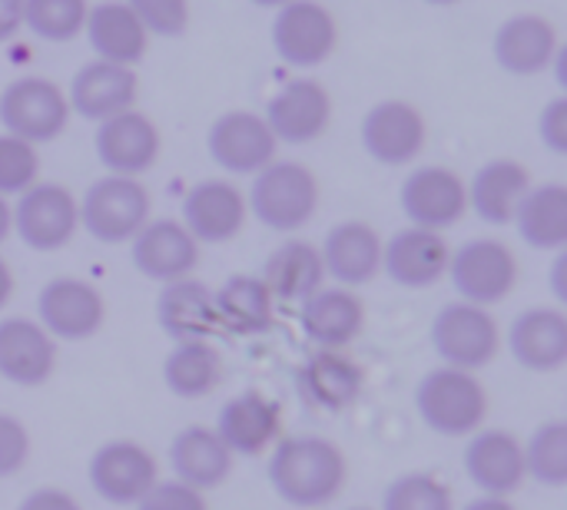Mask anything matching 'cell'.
Masks as SVG:
<instances>
[{"label":"cell","mask_w":567,"mask_h":510,"mask_svg":"<svg viewBox=\"0 0 567 510\" xmlns=\"http://www.w3.org/2000/svg\"><path fill=\"white\" fill-rule=\"evenodd\" d=\"M266 478L282 504L316 510L332 504L342 495L349 481V461L342 448L332 445L329 438L292 435L272 445Z\"/></svg>","instance_id":"6da1fadb"},{"label":"cell","mask_w":567,"mask_h":510,"mask_svg":"<svg viewBox=\"0 0 567 510\" xmlns=\"http://www.w3.org/2000/svg\"><path fill=\"white\" fill-rule=\"evenodd\" d=\"M488 408V392L475 372L435 365L415 385V412L422 425L442 438H472L485 428Z\"/></svg>","instance_id":"7a4b0ae2"},{"label":"cell","mask_w":567,"mask_h":510,"mask_svg":"<svg viewBox=\"0 0 567 510\" xmlns=\"http://www.w3.org/2000/svg\"><path fill=\"white\" fill-rule=\"evenodd\" d=\"M246 209L259 226L289 236L312 222L319 209V179L302 163L272 159L252 176Z\"/></svg>","instance_id":"3957f363"},{"label":"cell","mask_w":567,"mask_h":510,"mask_svg":"<svg viewBox=\"0 0 567 510\" xmlns=\"http://www.w3.org/2000/svg\"><path fill=\"white\" fill-rule=\"evenodd\" d=\"M432 352L442 365L462 368V372H482L488 368L502 352V329L492 309H478L468 302H449L435 312L429 325Z\"/></svg>","instance_id":"277c9868"},{"label":"cell","mask_w":567,"mask_h":510,"mask_svg":"<svg viewBox=\"0 0 567 510\" xmlns=\"http://www.w3.org/2000/svg\"><path fill=\"white\" fill-rule=\"evenodd\" d=\"M449 282L458 295V302L492 309L505 302L522 275L518 256L502 239H468L449 256Z\"/></svg>","instance_id":"5b68a950"},{"label":"cell","mask_w":567,"mask_h":510,"mask_svg":"<svg viewBox=\"0 0 567 510\" xmlns=\"http://www.w3.org/2000/svg\"><path fill=\"white\" fill-rule=\"evenodd\" d=\"M80 226L103 246L130 242L150 222V192L130 176H100L76 199Z\"/></svg>","instance_id":"8992f818"},{"label":"cell","mask_w":567,"mask_h":510,"mask_svg":"<svg viewBox=\"0 0 567 510\" xmlns=\"http://www.w3.org/2000/svg\"><path fill=\"white\" fill-rule=\"evenodd\" d=\"M70 123L66 93L47 76H17L0 90V126L3 133L40 146L53 143Z\"/></svg>","instance_id":"52a82bcc"},{"label":"cell","mask_w":567,"mask_h":510,"mask_svg":"<svg viewBox=\"0 0 567 510\" xmlns=\"http://www.w3.org/2000/svg\"><path fill=\"white\" fill-rule=\"evenodd\" d=\"M93 495L113 508H136V501L159 481L156 458L133 438L103 441L86 465Z\"/></svg>","instance_id":"ba28073f"},{"label":"cell","mask_w":567,"mask_h":510,"mask_svg":"<svg viewBox=\"0 0 567 510\" xmlns=\"http://www.w3.org/2000/svg\"><path fill=\"white\" fill-rule=\"evenodd\" d=\"M10 209L17 239L33 252H56L80 229L76 196L60 183H33Z\"/></svg>","instance_id":"9c48e42d"},{"label":"cell","mask_w":567,"mask_h":510,"mask_svg":"<svg viewBox=\"0 0 567 510\" xmlns=\"http://www.w3.org/2000/svg\"><path fill=\"white\" fill-rule=\"evenodd\" d=\"M37 322L53 342H86L106 322L100 289L76 275H56L37 292Z\"/></svg>","instance_id":"30bf717a"},{"label":"cell","mask_w":567,"mask_h":510,"mask_svg":"<svg viewBox=\"0 0 567 510\" xmlns=\"http://www.w3.org/2000/svg\"><path fill=\"white\" fill-rule=\"evenodd\" d=\"M269 40L282 63L296 70H312L332 56L339 27L329 7L316 0H289L276 10Z\"/></svg>","instance_id":"8fae6325"},{"label":"cell","mask_w":567,"mask_h":510,"mask_svg":"<svg viewBox=\"0 0 567 510\" xmlns=\"http://www.w3.org/2000/svg\"><path fill=\"white\" fill-rule=\"evenodd\" d=\"M399 206L415 229L445 232L468 212L465 179L449 166H419L399 186Z\"/></svg>","instance_id":"7c38bea8"},{"label":"cell","mask_w":567,"mask_h":510,"mask_svg":"<svg viewBox=\"0 0 567 510\" xmlns=\"http://www.w3.org/2000/svg\"><path fill=\"white\" fill-rule=\"evenodd\" d=\"M206 149L209 159L229 173V176H256L259 169H266L276 159V136L266 126V119L259 113L249 110H229L219 113L209 123L206 133Z\"/></svg>","instance_id":"4fadbf2b"},{"label":"cell","mask_w":567,"mask_h":510,"mask_svg":"<svg viewBox=\"0 0 567 510\" xmlns=\"http://www.w3.org/2000/svg\"><path fill=\"white\" fill-rule=\"evenodd\" d=\"M362 149L382 166H409L425 149V116L409 100H379L359 126Z\"/></svg>","instance_id":"5bb4252c"},{"label":"cell","mask_w":567,"mask_h":510,"mask_svg":"<svg viewBox=\"0 0 567 510\" xmlns=\"http://www.w3.org/2000/svg\"><path fill=\"white\" fill-rule=\"evenodd\" d=\"M159 146L163 143H159L156 123L140 110H126L120 116L96 123L93 149H96V159L106 169V176L140 179L159 159Z\"/></svg>","instance_id":"9a60e30c"},{"label":"cell","mask_w":567,"mask_h":510,"mask_svg":"<svg viewBox=\"0 0 567 510\" xmlns=\"http://www.w3.org/2000/svg\"><path fill=\"white\" fill-rule=\"evenodd\" d=\"M462 468L475 491L488 498H512L528 481L522 441L505 428H478L472 438H465Z\"/></svg>","instance_id":"2e32d148"},{"label":"cell","mask_w":567,"mask_h":510,"mask_svg":"<svg viewBox=\"0 0 567 510\" xmlns=\"http://www.w3.org/2000/svg\"><path fill=\"white\" fill-rule=\"evenodd\" d=\"M262 119L272 129L276 143L306 146V143H316L329 129V123H332V96L319 80L299 76V80H289L266 103Z\"/></svg>","instance_id":"e0dca14e"},{"label":"cell","mask_w":567,"mask_h":510,"mask_svg":"<svg viewBox=\"0 0 567 510\" xmlns=\"http://www.w3.org/2000/svg\"><path fill=\"white\" fill-rule=\"evenodd\" d=\"M179 212H183L179 222L199 246L233 242L249 219L246 196L229 179H203V183L189 186Z\"/></svg>","instance_id":"ac0fdd59"},{"label":"cell","mask_w":567,"mask_h":510,"mask_svg":"<svg viewBox=\"0 0 567 510\" xmlns=\"http://www.w3.org/2000/svg\"><path fill=\"white\" fill-rule=\"evenodd\" d=\"M130 262L150 282H176L196 272L199 242L186 232L179 219H150L130 239Z\"/></svg>","instance_id":"d6986e66"},{"label":"cell","mask_w":567,"mask_h":510,"mask_svg":"<svg viewBox=\"0 0 567 510\" xmlns=\"http://www.w3.org/2000/svg\"><path fill=\"white\" fill-rule=\"evenodd\" d=\"M319 256H322L326 279L352 292L382 275V236L375 232V226L362 219L336 222L326 232Z\"/></svg>","instance_id":"ffe728a7"},{"label":"cell","mask_w":567,"mask_h":510,"mask_svg":"<svg viewBox=\"0 0 567 510\" xmlns=\"http://www.w3.org/2000/svg\"><path fill=\"white\" fill-rule=\"evenodd\" d=\"M502 339L525 372L551 375L567 365V315L558 305H532L518 312Z\"/></svg>","instance_id":"44dd1931"},{"label":"cell","mask_w":567,"mask_h":510,"mask_svg":"<svg viewBox=\"0 0 567 510\" xmlns=\"http://www.w3.org/2000/svg\"><path fill=\"white\" fill-rule=\"evenodd\" d=\"M449 256H452V246L445 242L442 232L405 226L389 242H382V272L399 289L422 292L445 279Z\"/></svg>","instance_id":"7402d4cb"},{"label":"cell","mask_w":567,"mask_h":510,"mask_svg":"<svg viewBox=\"0 0 567 510\" xmlns=\"http://www.w3.org/2000/svg\"><path fill=\"white\" fill-rule=\"evenodd\" d=\"M56 372V342L37 319H0V378L13 388H40Z\"/></svg>","instance_id":"603a6c76"},{"label":"cell","mask_w":567,"mask_h":510,"mask_svg":"<svg viewBox=\"0 0 567 510\" xmlns=\"http://www.w3.org/2000/svg\"><path fill=\"white\" fill-rule=\"evenodd\" d=\"M213 431L233 458H256L262 451H272V445L282 438V412L269 395L243 392L223 405Z\"/></svg>","instance_id":"cb8c5ba5"},{"label":"cell","mask_w":567,"mask_h":510,"mask_svg":"<svg viewBox=\"0 0 567 510\" xmlns=\"http://www.w3.org/2000/svg\"><path fill=\"white\" fill-rule=\"evenodd\" d=\"M136 93H140L136 70L103 63V60H90L73 73L70 90H66V103H70V113L93 119V123H103L110 116L133 110Z\"/></svg>","instance_id":"d4e9b609"},{"label":"cell","mask_w":567,"mask_h":510,"mask_svg":"<svg viewBox=\"0 0 567 510\" xmlns=\"http://www.w3.org/2000/svg\"><path fill=\"white\" fill-rule=\"evenodd\" d=\"M362 385H365L362 368L346 352H332V348H316L296 372L299 398L326 415H339L352 408L362 395Z\"/></svg>","instance_id":"484cf974"},{"label":"cell","mask_w":567,"mask_h":510,"mask_svg":"<svg viewBox=\"0 0 567 510\" xmlns=\"http://www.w3.org/2000/svg\"><path fill=\"white\" fill-rule=\"evenodd\" d=\"M299 322L316 348L342 352L365 329V302L352 289L322 285L319 292L299 302Z\"/></svg>","instance_id":"4316f807"},{"label":"cell","mask_w":567,"mask_h":510,"mask_svg":"<svg viewBox=\"0 0 567 510\" xmlns=\"http://www.w3.org/2000/svg\"><path fill=\"white\" fill-rule=\"evenodd\" d=\"M156 325L173 342H213V335L219 332L213 289L196 275L159 285Z\"/></svg>","instance_id":"83f0119b"},{"label":"cell","mask_w":567,"mask_h":510,"mask_svg":"<svg viewBox=\"0 0 567 510\" xmlns=\"http://www.w3.org/2000/svg\"><path fill=\"white\" fill-rule=\"evenodd\" d=\"M492 53L495 63L512 76L545 73L558 53V30L542 13H515L495 30Z\"/></svg>","instance_id":"f1b7e54d"},{"label":"cell","mask_w":567,"mask_h":510,"mask_svg":"<svg viewBox=\"0 0 567 510\" xmlns=\"http://www.w3.org/2000/svg\"><path fill=\"white\" fill-rule=\"evenodd\" d=\"M83 33L90 40V50L96 53V60L130 66V70L146 56V46H150V33L143 30V23L123 0L93 3L86 10Z\"/></svg>","instance_id":"f546056e"},{"label":"cell","mask_w":567,"mask_h":510,"mask_svg":"<svg viewBox=\"0 0 567 510\" xmlns=\"http://www.w3.org/2000/svg\"><path fill=\"white\" fill-rule=\"evenodd\" d=\"M532 189V173L518 159H488L465 183L468 209L488 226H512L522 196Z\"/></svg>","instance_id":"4dcf8cb0"},{"label":"cell","mask_w":567,"mask_h":510,"mask_svg":"<svg viewBox=\"0 0 567 510\" xmlns=\"http://www.w3.org/2000/svg\"><path fill=\"white\" fill-rule=\"evenodd\" d=\"M233 461L236 458L229 455V448L206 425H189V428L176 431L169 441L173 478L203 491V495L219 488L233 475Z\"/></svg>","instance_id":"1f68e13d"},{"label":"cell","mask_w":567,"mask_h":510,"mask_svg":"<svg viewBox=\"0 0 567 510\" xmlns=\"http://www.w3.org/2000/svg\"><path fill=\"white\" fill-rule=\"evenodd\" d=\"M213 305L219 332L229 335H266L276 322V299L262 275L236 272L219 289H213Z\"/></svg>","instance_id":"d6a6232c"},{"label":"cell","mask_w":567,"mask_h":510,"mask_svg":"<svg viewBox=\"0 0 567 510\" xmlns=\"http://www.w3.org/2000/svg\"><path fill=\"white\" fill-rule=\"evenodd\" d=\"M262 282L276 302H302L326 285V269L319 246L306 239H286L276 246L262 266Z\"/></svg>","instance_id":"836d02e7"},{"label":"cell","mask_w":567,"mask_h":510,"mask_svg":"<svg viewBox=\"0 0 567 510\" xmlns=\"http://www.w3.org/2000/svg\"><path fill=\"white\" fill-rule=\"evenodd\" d=\"M512 226L518 229L522 242L538 252H565L567 246V186L561 183H542L532 186L518 209Z\"/></svg>","instance_id":"e575fe53"},{"label":"cell","mask_w":567,"mask_h":510,"mask_svg":"<svg viewBox=\"0 0 567 510\" xmlns=\"http://www.w3.org/2000/svg\"><path fill=\"white\" fill-rule=\"evenodd\" d=\"M163 385L173 398L196 402L219 388L223 382V355L213 342H173L163 358Z\"/></svg>","instance_id":"d590c367"},{"label":"cell","mask_w":567,"mask_h":510,"mask_svg":"<svg viewBox=\"0 0 567 510\" xmlns=\"http://www.w3.org/2000/svg\"><path fill=\"white\" fill-rule=\"evenodd\" d=\"M525 455V478H532L542 488H565L567 485V421L551 418L542 421L528 441L522 445Z\"/></svg>","instance_id":"8d00e7d4"},{"label":"cell","mask_w":567,"mask_h":510,"mask_svg":"<svg viewBox=\"0 0 567 510\" xmlns=\"http://www.w3.org/2000/svg\"><path fill=\"white\" fill-rule=\"evenodd\" d=\"M90 0H23V27L50 43H66L83 33Z\"/></svg>","instance_id":"74e56055"},{"label":"cell","mask_w":567,"mask_h":510,"mask_svg":"<svg viewBox=\"0 0 567 510\" xmlns=\"http://www.w3.org/2000/svg\"><path fill=\"white\" fill-rule=\"evenodd\" d=\"M382 510H455V498L439 475L409 471L385 488Z\"/></svg>","instance_id":"f35d334b"},{"label":"cell","mask_w":567,"mask_h":510,"mask_svg":"<svg viewBox=\"0 0 567 510\" xmlns=\"http://www.w3.org/2000/svg\"><path fill=\"white\" fill-rule=\"evenodd\" d=\"M33 183H40V153L37 146L0 133V196H20Z\"/></svg>","instance_id":"ab89813d"},{"label":"cell","mask_w":567,"mask_h":510,"mask_svg":"<svg viewBox=\"0 0 567 510\" xmlns=\"http://www.w3.org/2000/svg\"><path fill=\"white\" fill-rule=\"evenodd\" d=\"M146 33L153 37H183L189 27V0H123Z\"/></svg>","instance_id":"60d3db41"},{"label":"cell","mask_w":567,"mask_h":510,"mask_svg":"<svg viewBox=\"0 0 567 510\" xmlns=\"http://www.w3.org/2000/svg\"><path fill=\"white\" fill-rule=\"evenodd\" d=\"M30 451H33V441H30L27 425L17 415L0 412V481L20 475L30 461Z\"/></svg>","instance_id":"b9f144b4"},{"label":"cell","mask_w":567,"mask_h":510,"mask_svg":"<svg viewBox=\"0 0 567 510\" xmlns=\"http://www.w3.org/2000/svg\"><path fill=\"white\" fill-rule=\"evenodd\" d=\"M136 510H209L206 504V495L169 478V481H156L140 501H136Z\"/></svg>","instance_id":"7bdbcfd3"},{"label":"cell","mask_w":567,"mask_h":510,"mask_svg":"<svg viewBox=\"0 0 567 510\" xmlns=\"http://www.w3.org/2000/svg\"><path fill=\"white\" fill-rule=\"evenodd\" d=\"M538 139L548 153L567 156V96H555L538 113Z\"/></svg>","instance_id":"ee69618b"},{"label":"cell","mask_w":567,"mask_h":510,"mask_svg":"<svg viewBox=\"0 0 567 510\" xmlns=\"http://www.w3.org/2000/svg\"><path fill=\"white\" fill-rule=\"evenodd\" d=\"M17 510H83L80 508V501L70 495V491H63V488H37V491H30Z\"/></svg>","instance_id":"f6af8a7d"},{"label":"cell","mask_w":567,"mask_h":510,"mask_svg":"<svg viewBox=\"0 0 567 510\" xmlns=\"http://www.w3.org/2000/svg\"><path fill=\"white\" fill-rule=\"evenodd\" d=\"M23 27V0H0V43Z\"/></svg>","instance_id":"bcb514c9"},{"label":"cell","mask_w":567,"mask_h":510,"mask_svg":"<svg viewBox=\"0 0 567 510\" xmlns=\"http://www.w3.org/2000/svg\"><path fill=\"white\" fill-rule=\"evenodd\" d=\"M565 269H567V256L558 252L555 259V269H551V289H555V299H558V309L567 302V285H565Z\"/></svg>","instance_id":"7dc6e473"},{"label":"cell","mask_w":567,"mask_h":510,"mask_svg":"<svg viewBox=\"0 0 567 510\" xmlns=\"http://www.w3.org/2000/svg\"><path fill=\"white\" fill-rule=\"evenodd\" d=\"M13 289H17V279H13V269H10V262L0 256V312L10 305V299H13Z\"/></svg>","instance_id":"c3c4849f"},{"label":"cell","mask_w":567,"mask_h":510,"mask_svg":"<svg viewBox=\"0 0 567 510\" xmlns=\"http://www.w3.org/2000/svg\"><path fill=\"white\" fill-rule=\"evenodd\" d=\"M462 510H518V508H515V501H512V498H488V495H478V498H472V501H468Z\"/></svg>","instance_id":"681fc988"},{"label":"cell","mask_w":567,"mask_h":510,"mask_svg":"<svg viewBox=\"0 0 567 510\" xmlns=\"http://www.w3.org/2000/svg\"><path fill=\"white\" fill-rule=\"evenodd\" d=\"M10 232H13V209H10V199L0 196V246L10 239Z\"/></svg>","instance_id":"f907efd6"},{"label":"cell","mask_w":567,"mask_h":510,"mask_svg":"<svg viewBox=\"0 0 567 510\" xmlns=\"http://www.w3.org/2000/svg\"><path fill=\"white\" fill-rule=\"evenodd\" d=\"M249 3H256V7H282V3H289V0H249Z\"/></svg>","instance_id":"816d5d0a"},{"label":"cell","mask_w":567,"mask_h":510,"mask_svg":"<svg viewBox=\"0 0 567 510\" xmlns=\"http://www.w3.org/2000/svg\"><path fill=\"white\" fill-rule=\"evenodd\" d=\"M425 3H432V7H452V3H458V0H425Z\"/></svg>","instance_id":"f5cc1de1"},{"label":"cell","mask_w":567,"mask_h":510,"mask_svg":"<svg viewBox=\"0 0 567 510\" xmlns=\"http://www.w3.org/2000/svg\"><path fill=\"white\" fill-rule=\"evenodd\" d=\"M349 510H372V508H349Z\"/></svg>","instance_id":"db71d44e"}]
</instances>
